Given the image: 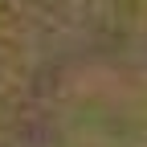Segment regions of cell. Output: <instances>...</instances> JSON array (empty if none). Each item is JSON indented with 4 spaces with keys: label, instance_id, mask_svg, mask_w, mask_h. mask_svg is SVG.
Returning a JSON list of instances; mask_svg holds the SVG:
<instances>
[{
    "label": "cell",
    "instance_id": "obj_1",
    "mask_svg": "<svg viewBox=\"0 0 147 147\" xmlns=\"http://www.w3.org/2000/svg\"><path fill=\"white\" fill-rule=\"evenodd\" d=\"M0 147H147V0H4Z\"/></svg>",
    "mask_w": 147,
    "mask_h": 147
}]
</instances>
